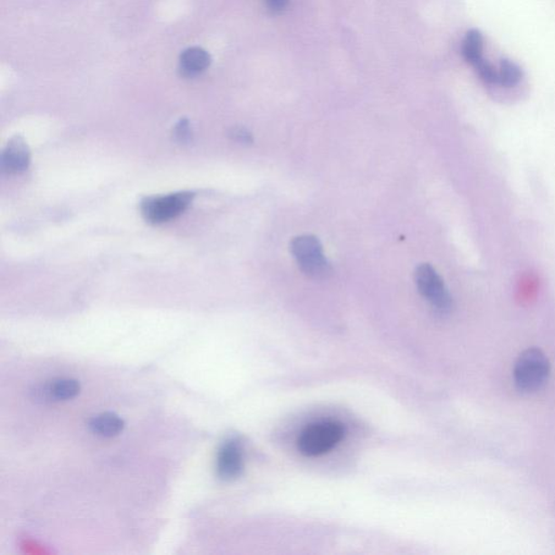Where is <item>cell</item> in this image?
Listing matches in <instances>:
<instances>
[{
	"label": "cell",
	"mask_w": 555,
	"mask_h": 555,
	"mask_svg": "<svg viewBox=\"0 0 555 555\" xmlns=\"http://www.w3.org/2000/svg\"><path fill=\"white\" fill-rule=\"evenodd\" d=\"M345 426L337 421H321L304 428L298 441V448L306 457H318L330 452L343 441Z\"/></svg>",
	"instance_id": "cell-1"
},
{
	"label": "cell",
	"mask_w": 555,
	"mask_h": 555,
	"mask_svg": "<svg viewBox=\"0 0 555 555\" xmlns=\"http://www.w3.org/2000/svg\"><path fill=\"white\" fill-rule=\"evenodd\" d=\"M550 376V362L540 349L523 351L515 362V386L522 392L532 393L545 386Z\"/></svg>",
	"instance_id": "cell-2"
},
{
	"label": "cell",
	"mask_w": 555,
	"mask_h": 555,
	"mask_svg": "<svg viewBox=\"0 0 555 555\" xmlns=\"http://www.w3.org/2000/svg\"><path fill=\"white\" fill-rule=\"evenodd\" d=\"M195 197L196 194L192 191L147 196L140 203V211L148 223L153 225L167 223L188 210Z\"/></svg>",
	"instance_id": "cell-3"
},
{
	"label": "cell",
	"mask_w": 555,
	"mask_h": 555,
	"mask_svg": "<svg viewBox=\"0 0 555 555\" xmlns=\"http://www.w3.org/2000/svg\"><path fill=\"white\" fill-rule=\"evenodd\" d=\"M291 252L306 276L323 280L331 274V266L324 256L321 241L314 235L304 234L294 238L291 242Z\"/></svg>",
	"instance_id": "cell-4"
},
{
	"label": "cell",
	"mask_w": 555,
	"mask_h": 555,
	"mask_svg": "<svg viewBox=\"0 0 555 555\" xmlns=\"http://www.w3.org/2000/svg\"><path fill=\"white\" fill-rule=\"evenodd\" d=\"M415 279L417 290L439 314H449L454 301L446 285L430 263H422L416 268Z\"/></svg>",
	"instance_id": "cell-5"
},
{
	"label": "cell",
	"mask_w": 555,
	"mask_h": 555,
	"mask_svg": "<svg viewBox=\"0 0 555 555\" xmlns=\"http://www.w3.org/2000/svg\"><path fill=\"white\" fill-rule=\"evenodd\" d=\"M81 383L75 378H58L38 383L30 389V397L36 403L52 404L68 401L79 397Z\"/></svg>",
	"instance_id": "cell-6"
},
{
	"label": "cell",
	"mask_w": 555,
	"mask_h": 555,
	"mask_svg": "<svg viewBox=\"0 0 555 555\" xmlns=\"http://www.w3.org/2000/svg\"><path fill=\"white\" fill-rule=\"evenodd\" d=\"M244 448L237 438H228L219 447L216 459V474L222 481L237 480L244 474Z\"/></svg>",
	"instance_id": "cell-7"
},
{
	"label": "cell",
	"mask_w": 555,
	"mask_h": 555,
	"mask_svg": "<svg viewBox=\"0 0 555 555\" xmlns=\"http://www.w3.org/2000/svg\"><path fill=\"white\" fill-rule=\"evenodd\" d=\"M31 164V150L20 136L10 139L0 156V167L7 174L25 172Z\"/></svg>",
	"instance_id": "cell-8"
},
{
	"label": "cell",
	"mask_w": 555,
	"mask_h": 555,
	"mask_svg": "<svg viewBox=\"0 0 555 555\" xmlns=\"http://www.w3.org/2000/svg\"><path fill=\"white\" fill-rule=\"evenodd\" d=\"M212 58L205 49L191 47L180 54L179 72L186 79H194L210 68Z\"/></svg>",
	"instance_id": "cell-9"
},
{
	"label": "cell",
	"mask_w": 555,
	"mask_h": 555,
	"mask_svg": "<svg viewBox=\"0 0 555 555\" xmlns=\"http://www.w3.org/2000/svg\"><path fill=\"white\" fill-rule=\"evenodd\" d=\"M87 426L92 434L100 437H114L122 433L125 427V421L113 412H103L91 417L87 422Z\"/></svg>",
	"instance_id": "cell-10"
},
{
	"label": "cell",
	"mask_w": 555,
	"mask_h": 555,
	"mask_svg": "<svg viewBox=\"0 0 555 555\" xmlns=\"http://www.w3.org/2000/svg\"><path fill=\"white\" fill-rule=\"evenodd\" d=\"M483 40L480 32L471 30L466 33L463 43V54L465 62L474 67L481 62L483 56Z\"/></svg>",
	"instance_id": "cell-11"
},
{
	"label": "cell",
	"mask_w": 555,
	"mask_h": 555,
	"mask_svg": "<svg viewBox=\"0 0 555 555\" xmlns=\"http://www.w3.org/2000/svg\"><path fill=\"white\" fill-rule=\"evenodd\" d=\"M522 70L511 60L503 59L498 69V86L510 88L519 84L522 80Z\"/></svg>",
	"instance_id": "cell-12"
},
{
	"label": "cell",
	"mask_w": 555,
	"mask_h": 555,
	"mask_svg": "<svg viewBox=\"0 0 555 555\" xmlns=\"http://www.w3.org/2000/svg\"><path fill=\"white\" fill-rule=\"evenodd\" d=\"M174 134L176 139L180 142H188L191 139L190 124L187 120H181L180 122L175 126Z\"/></svg>",
	"instance_id": "cell-13"
},
{
	"label": "cell",
	"mask_w": 555,
	"mask_h": 555,
	"mask_svg": "<svg viewBox=\"0 0 555 555\" xmlns=\"http://www.w3.org/2000/svg\"><path fill=\"white\" fill-rule=\"evenodd\" d=\"M230 137L240 144L249 145L253 142V137L249 130L244 128H234L230 131Z\"/></svg>",
	"instance_id": "cell-14"
},
{
	"label": "cell",
	"mask_w": 555,
	"mask_h": 555,
	"mask_svg": "<svg viewBox=\"0 0 555 555\" xmlns=\"http://www.w3.org/2000/svg\"><path fill=\"white\" fill-rule=\"evenodd\" d=\"M267 8L273 14L283 13L289 4V0H265Z\"/></svg>",
	"instance_id": "cell-15"
}]
</instances>
